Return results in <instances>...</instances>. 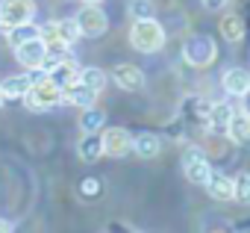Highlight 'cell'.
Wrapping results in <instances>:
<instances>
[{"instance_id": "6da1fadb", "label": "cell", "mask_w": 250, "mask_h": 233, "mask_svg": "<svg viewBox=\"0 0 250 233\" xmlns=\"http://www.w3.org/2000/svg\"><path fill=\"white\" fill-rule=\"evenodd\" d=\"M130 45L139 53H156V50L165 47V27L156 18L133 21V27H130Z\"/></svg>"}, {"instance_id": "7a4b0ae2", "label": "cell", "mask_w": 250, "mask_h": 233, "mask_svg": "<svg viewBox=\"0 0 250 233\" xmlns=\"http://www.w3.org/2000/svg\"><path fill=\"white\" fill-rule=\"evenodd\" d=\"M183 59L191 65V68H206L218 59V45L212 36L206 33H191L186 42H183Z\"/></svg>"}, {"instance_id": "3957f363", "label": "cell", "mask_w": 250, "mask_h": 233, "mask_svg": "<svg viewBox=\"0 0 250 233\" xmlns=\"http://www.w3.org/2000/svg\"><path fill=\"white\" fill-rule=\"evenodd\" d=\"M21 100L27 103L30 112H47V109H53V106L62 103V89H59L56 83H50L47 77H42L39 83L30 86V92H27Z\"/></svg>"}, {"instance_id": "277c9868", "label": "cell", "mask_w": 250, "mask_h": 233, "mask_svg": "<svg viewBox=\"0 0 250 233\" xmlns=\"http://www.w3.org/2000/svg\"><path fill=\"white\" fill-rule=\"evenodd\" d=\"M36 15V0H0V30H12L18 24H30Z\"/></svg>"}, {"instance_id": "5b68a950", "label": "cell", "mask_w": 250, "mask_h": 233, "mask_svg": "<svg viewBox=\"0 0 250 233\" xmlns=\"http://www.w3.org/2000/svg\"><path fill=\"white\" fill-rule=\"evenodd\" d=\"M180 163H183V174H186V180L194 183V186H203V183L209 180V174H212V163L206 160V154H203L200 148H186Z\"/></svg>"}, {"instance_id": "8992f818", "label": "cell", "mask_w": 250, "mask_h": 233, "mask_svg": "<svg viewBox=\"0 0 250 233\" xmlns=\"http://www.w3.org/2000/svg\"><path fill=\"white\" fill-rule=\"evenodd\" d=\"M74 21L80 27V36H85V39H100L109 30V18L100 6H85L83 3V9L74 15Z\"/></svg>"}, {"instance_id": "52a82bcc", "label": "cell", "mask_w": 250, "mask_h": 233, "mask_svg": "<svg viewBox=\"0 0 250 233\" xmlns=\"http://www.w3.org/2000/svg\"><path fill=\"white\" fill-rule=\"evenodd\" d=\"M100 142H103V157L121 160V157H127V154L133 151V136H130V130H124V127H109V130H103V133H100Z\"/></svg>"}, {"instance_id": "ba28073f", "label": "cell", "mask_w": 250, "mask_h": 233, "mask_svg": "<svg viewBox=\"0 0 250 233\" xmlns=\"http://www.w3.org/2000/svg\"><path fill=\"white\" fill-rule=\"evenodd\" d=\"M109 77H112L124 92H142V89H145V71H142L139 65H133V62H121V65H115Z\"/></svg>"}, {"instance_id": "9c48e42d", "label": "cell", "mask_w": 250, "mask_h": 233, "mask_svg": "<svg viewBox=\"0 0 250 233\" xmlns=\"http://www.w3.org/2000/svg\"><path fill=\"white\" fill-rule=\"evenodd\" d=\"M15 56H18V62H21L27 71L42 68V62H44V56H47V45L36 36V39H30V42L18 45V47H15Z\"/></svg>"}, {"instance_id": "30bf717a", "label": "cell", "mask_w": 250, "mask_h": 233, "mask_svg": "<svg viewBox=\"0 0 250 233\" xmlns=\"http://www.w3.org/2000/svg\"><path fill=\"white\" fill-rule=\"evenodd\" d=\"M221 86H224V92L227 94H232V97H241L247 89H250V71L247 68H227L224 71V77H221Z\"/></svg>"}, {"instance_id": "8fae6325", "label": "cell", "mask_w": 250, "mask_h": 233, "mask_svg": "<svg viewBox=\"0 0 250 233\" xmlns=\"http://www.w3.org/2000/svg\"><path fill=\"white\" fill-rule=\"evenodd\" d=\"M62 100H68L71 106H80V109H85V106H94V100H97V92H91L88 86H83V83L77 80V83H71V86H65V89H62Z\"/></svg>"}, {"instance_id": "7c38bea8", "label": "cell", "mask_w": 250, "mask_h": 233, "mask_svg": "<svg viewBox=\"0 0 250 233\" xmlns=\"http://www.w3.org/2000/svg\"><path fill=\"white\" fill-rule=\"evenodd\" d=\"M224 133L229 136V142H235V145H247V142H250V115H244L241 109H235Z\"/></svg>"}, {"instance_id": "4fadbf2b", "label": "cell", "mask_w": 250, "mask_h": 233, "mask_svg": "<svg viewBox=\"0 0 250 233\" xmlns=\"http://www.w3.org/2000/svg\"><path fill=\"white\" fill-rule=\"evenodd\" d=\"M77 77H80V68L74 65V59H71V56H68V59H62V62H56V65L47 71V80H50V83H56L59 89H65V86L77 83Z\"/></svg>"}, {"instance_id": "5bb4252c", "label": "cell", "mask_w": 250, "mask_h": 233, "mask_svg": "<svg viewBox=\"0 0 250 233\" xmlns=\"http://www.w3.org/2000/svg\"><path fill=\"white\" fill-rule=\"evenodd\" d=\"M232 106L229 103H209V112H206V127L212 130V133H224L227 130V124H229V118H232Z\"/></svg>"}, {"instance_id": "9a60e30c", "label": "cell", "mask_w": 250, "mask_h": 233, "mask_svg": "<svg viewBox=\"0 0 250 233\" xmlns=\"http://www.w3.org/2000/svg\"><path fill=\"white\" fill-rule=\"evenodd\" d=\"M159 151H162V139L156 133L133 136V154H139L142 160H153V157H159Z\"/></svg>"}, {"instance_id": "2e32d148", "label": "cell", "mask_w": 250, "mask_h": 233, "mask_svg": "<svg viewBox=\"0 0 250 233\" xmlns=\"http://www.w3.org/2000/svg\"><path fill=\"white\" fill-rule=\"evenodd\" d=\"M203 186H206V192H209L215 201H232V177H227V174H221V171H212Z\"/></svg>"}, {"instance_id": "e0dca14e", "label": "cell", "mask_w": 250, "mask_h": 233, "mask_svg": "<svg viewBox=\"0 0 250 233\" xmlns=\"http://www.w3.org/2000/svg\"><path fill=\"white\" fill-rule=\"evenodd\" d=\"M218 30H221V36H224L229 45H238V42L244 39V21H241L238 12H227V15L221 18Z\"/></svg>"}, {"instance_id": "ac0fdd59", "label": "cell", "mask_w": 250, "mask_h": 233, "mask_svg": "<svg viewBox=\"0 0 250 233\" xmlns=\"http://www.w3.org/2000/svg\"><path fill=\"white\" fill-rule=\"evenodd\" d=\"M77 154L83 163H97L103 157V142H100V133H83L80 145H77Z\"/></svg>"}, {"instance_id": "d6986e66", "label": "cell", "mask_w": 250, "mask_h": 233, "mask_svg": "<svg viewBox=\"0 0 250 233\" xmlns=\"http://www.w3.org/2000/svg\"><path fill=\"white\" fill-rule=\"evenodd\" d=\"M106 124V112L97 109V106H85L83 115H80V130L83 133H100Z\"/></svg>"}, {"instance_id": "ffe728a7", "label": "cell", "mask_w": 250, "mask_h": 233, "mask_svg": "<svg viewBox=\"0 0 250 233\" xmlns=\"http://www.w3.org/2000/svg\"><path fill=\"white\" fill-rule=\"evenodd\" d=\"M83 86H88L91 92H103L106 89V83H109V74L103 71V68H94V65H88V68H80V77H77Z\"/></svg>"}, {"instance_id": "44dd1931", "label": "cell", "mask_w": 250, "mask_h": 233, "mask_svg": "<svg viewBox=\"0 0 250 233\" xmlns=\"http://www.w3.org/2000/svg\"><path fill=\"white\" fill-rule=\"evenodd\" d=\"M30 86H33L30 74H12V77H6L3 83H0V89H3L6 97H24L30 92Z\"/></svg>"}, {"instance_id": "7402d4cb", "label": "cell", "mask_w": 250, "mask_h": 233, "mask_svg": "<svg viewBox=\"0 0 250 233\" xmlns=\"http://www.w3.org/2000/svg\"><path fill=\"white\" fill-rule=\"evenodd\" d=\"M39 36V27L30 21V24H18V27H12V30H6V39H9V45L12 47H18V45H24V42H30V39H36Z\"/></svg>"}, {"instance_id": "603a6c76", "label": "cell", "mask_w": 250, "mask_h": 233, "mask_svg": "<svg viewBox=\"0 0 250 233\" xmlns=\"http://www.w3.org/2000/svg\"><path fill=\"white\" fill-rule=\"evenodd\" d=\"M56 33H59V39L71 47L77 39H83L80 36V27H77V21L74 18H62V21H56Z\"/></svg>"}, {"instance_id": "cb8c5ba5", "label": "cell", "mask_w": 250, "mask_h": 233, "mask_svg": "<svg viewBox=\"0 0 250 233\" xmlns=\"http://www.w3.org/2000/svg\"><path fill=\"white\" fill-rule=\"evenodd\" d=\"M232 201L250 204V174H247V171L238 174V177H232Z\"/></svg>"}, {"instance_id": "d4e9b609", "label": "cell", "mask_w": 250, "mask_h": 233, "mask_svg": "<svg viewBox=\"0 0 250 233\" xmlns=\"http://www.w3.org/2000/svg\"><path fill=\"white\" fill-rule=\"evenodd\" d=\"M130 15H133V21L156 18V6H153V0H130Z\"/></svg>"}, {"instance_id": "484cf974", "label": "cell", "mask_w": 250, "mask_h": 233, "mask_svg": "<svg viewBox=\"0 0 250 233\" xmlns=\"http://www.w3.org/2000/svg\"><path fill=\"white\" fill-rule=\"evenodd\" d=\"M100 189H103V186H100L97 177H85V180L80 183V195H83V198H97Z\"/></svg>"}, {"instance_id": "4316f807", "label": "cell", "mask_w": 250, "mask_h": 233, "mask_svg": "<svg viewBox=\"0 0 250 233\" xmlns=\"http://www.w3.org/2000/svg\"><path fill=\"white\" fill-rule=\"evenodd\" d=\"M200 3H203V9H209V12H221L229 0H200Z\"/></svg>"}, {"instance_id": "83f0119b", "label": "cell", "mask_w": 250, "mask_h": 233, "mask_svg": "<svg viewBox=\"0 0 250 233\" xmlns=\"http://www.w3.org/2000/svg\"><path fill=\"white\" fill-rule=\"evenodd\" d=\"M241 112H244V115H250V89L241 94Z\"/></svg>"}, {"instance_id": "f1b7e54d", "label": "cell", "mask_w": 250, "mask_h": 233, "mask_svg": "<svg viewBox=\"0 0 250 233\" xmlns=\"http://www.w3.org/2000/svg\"><path fill=\"white\" fill-rule=\"evenodd\" d=\"M0 233H12V227H9V221H3V218H0Z\"/></svg>"}, {"instance_id": "f546056e", "label": "cell", "mask_w": 250, "mask_h": 233, "mask_svg": "<svg viewBox=\"0 0 250 233\" xmlns=\"http://www.w3.org/2000/svg\"><path fill=\"white\" fill-rule=\"evenodd\" d=\"M80 3H85V6H100L103 0H80Z\"/></svg>"}, {"instance_id": "4dcf8cb0", "label": "cell", "mask_w": 250, "mask_h": 233, "mask_svg": "<svg viewBox=\"0 0 250 233\" xmlns=\"http://www.w3.org/2000/svg\"><path fill=\"white\" fill-rule=\"evenodd\" d=\"M3 100H6V94H3V89H0V106H3Z\"/></svg>"}]
</instances>
